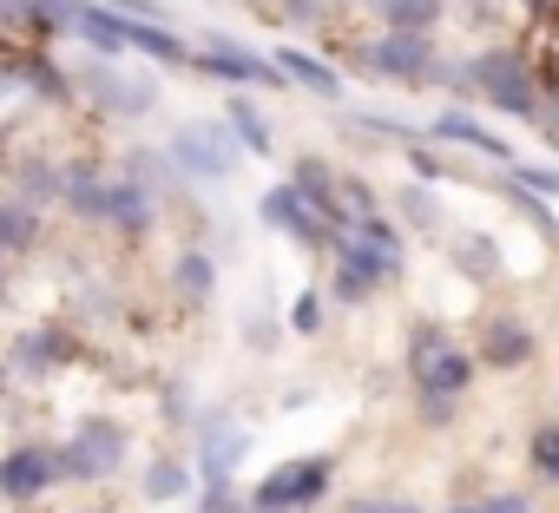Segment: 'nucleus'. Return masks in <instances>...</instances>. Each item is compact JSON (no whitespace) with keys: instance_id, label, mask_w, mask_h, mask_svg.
<instances>
[{"instance_id":"5701e85b","label":"nucleus","mask_w":559,"mask_h":513,"mask_svg":"<svg viewBox=\"0 0 559 513\" xmlns=\"http://www.w3.org/2000/svg\"><path fill=\"white\" fill-rule=\"evenodd\" d=\"M448 513H533V500L526 493H487V500H461Z\"/></svg>"},{"instance_id":"dca6fc26","label":"nucleus","mask_w":559,"mask_h":513,"mask_svg":"<svg viewBox=\"0 0 559 513\" xmlns=\"http://www.w3.org/2000/svg\"><path fill=\"white\" fill-rule=\"evenodd\" d=\"M243 461V434H230V428H217L211 441H204V480H224L230 467Z\"/></svg>"},{"instance_id":"bb28decb","label":"nucleus","mask_w":559,"mask_h":513,"mask_svg":"<svg viewBox=\"0 0 559 513\" xmlns=\"http://www.w3.org/2000/svg\"><path fill=\"white\" fill-rule=\"evenodd\" d=\"M349 513H421L415 500H389V493H376V500H356Z\"/></svg>"},{"instance_id":"423d86ee","label":"nucleus","mask_w":559,"mask_h":513,"mask_svg":"<svg viewBox=\"0 0 559 513\" xmlns=\"http://www.w3.org/2000/svg\"><path fill=\"white\" fill-rule=\"evenodd\" d=\"M60 474V454L53 448H14L8 461H0V493L8 500H40Z\"/></svg>"},{"instance_id":"4be33fe9","label":"nucleus","mask_w":559,"mask_h":513,"mask_svg":"<svg viewBox=\"0 0 559 513\" xmlns=\"http://www.w3.org/2000/svg\"><path fill=\"white\" fill-rule=\"evenodd\" d=\"M145 493H152V500H178V493H185V467H178V461H158V467L145 474Z\"/></svg>"},{"instance_id":"7ed1b4c3","label":"nucleus","mask_w":559,"mask_h":513,"mask_svg":"<svg viewBox=\"0 0 559 513\" xmlns=\"http://www.w3.org/2000/svg\"><path fill=\"white\" fill-rule=\"evenodd\" d=\"M467 80H474L500 112H513V119L533 112V80H526V60H520V53H507V47H500V53H480V60L467 67Z\"/></svg>"},{"instance_id":"ddd939ff","label":"nucleus","mask_w":559,"mask_h":513,"mask_svg":"<svg viewBox=\"0 0 559 513\" xmlns=\"http://www.w3.org/2000/svg\"><path fill=\"white\" fill-rule=\"evenodd\" d=\"M276 73H290L297 86H310V93H323V99H343V80L323 67V60H310V53H297V47H284L276 53Z\"/></svg>"},{"instance_id":"9d476101","label":"nucleus","mask_w":559,"mask_h":513,"mask_svg":"<svg viewBox=\"0 0 559 513\" xmlns=\"http://www.w3.org/2000/svg\"><path fill=\"white\" fill-rule=\"evenodd\" d=\"M67 27H73L86 47H99L106 60H112V53H126V14H119V8H93V0H73Z\"/></svg>"},{"instance_id":"f257e3e1","label":"nucleus","mask_w":559,"mask_h":513,"mask_svg":"<svg viewBox=\"0 0 559 513\" xmlns=\"http://www.w3.org/2000/svg\"><path fill=\"white\" fill-rule=\"evenodd\" d=\"M408 369H415V382H421V395H428V402H454V395L474 382V356H467V349H454L441 330H415Z\"/></svg>"},{"instance_id":"2eb2a0df","label":"nucleus","mask_w":559,"mask_h":513,"mask_svg":"<svg viewBox=\"0 0 559 513\" xmlns=\"http://www.w3.org/2000/svg\"><path fill=\"white\" fill-rule=\"evenodd\" d=\"M99 217H112V224H126V230H145V224H152L145 184H106V211H99Z\"/></svg>"},{"instance_id":"9b49d317","label":"nucleus","mask_w":559,"mask_h":513,"mask_svg":"<svg viewBox=\"0 0 559 513\" xmlns=\"http://www.w3.org/2000/svg\"><path fill=\"white\" fill-rule=\"evenodd\" d=\"M533 356V336H526V323H513V317H500L493 330H487V343H480V362H493V369H520Z\"/></svg>"},{"instance_id":"f8f14e48","label":"nucleus","mask_w":559,"mask_h":513,"mask_svg":"<svg viewBox=\"0 0 559 513\" xmlns=\"http://www.w3.org/2000/svg\"><path fill=\"white\" fill-rule=\"evenodd\" d=\"M435 139H448V145H474V152H487V158H507V139H493L480 119H467V112H441L435 119Z\"/></svg>"},{"instance_id":"c756f323","label":"nucleus","mask_w":559,"mask_h":513,"mask_svg":"<svg viewBox=\"0 0 559 513\" xmlns=\"http://www.w3.org/2000/svg\"><path fill=\"white\" fill-rule=\"evenodd\" d=\"M317 323H323V303H317V297H304V303H297V330H317Z\"/></svg>"},{"instance_id":"1a4fd4ad","label":"nucleus","mask_w":559,"mask_h":513,"mask_svg":"<svg viewBox=\"0 0 559 513\" xmlns=\"http://www.w3.org/2000/svg\"><path fill=\"white\" fill-rule=\"evenodd\" d=\"M263 217H270V224H284L297 243H336V230H323V224L310 217V204H304L297 184H276V191L263 198Z\"/></svg>"},{"instance_id":"20e7f679","label":"nucleus","mask_w":559,"mask_h":513,"mask_svg":"<svg viewBox=\"0 0 559 513\" xmlns=\"http://www.w3.org/2000/svg\"><path fill=\"white\" fill-rule=\"evenodd\" d=\"M362 67H369V73H389V80L421 86V73L435 67V53H428V40H421L415 27H389L376 47H362Z\"/></svg>"},{"instance_id":"39448f33","label":"nucleus","mask_w":559,"mask_h":513,"mask_svg":"<svg viewBox=\"0 0 559 513\" xmlns=\"http://www.w3.org/2000/svg\"><path fill=\"white\" fill-rule=\"evenodd\" d=\"M171 152H178V165H185L191 178H230V165H237V145H230L217 126H185V132L171 139Z\"/></svg>"},{"instance_id":"393cba45","label":"nucleus","mask_w":559,"mask_h":513,"mask_svg":"<svg viewBox=\"0 0 559 513\" xmlns=\"http://www.w3.org/2000/svg\"><path fill=\"white\" fill-rule=\"evenodd\" d=\"M533 467L559 480V428H539V434H533Z\"/></svg>"},{"instance_id":"f3484780","label":"nucleus","mask_w":559,"mask_h":513,"mask_svg":"<svg viewBox=\"0 0 559 513\" xmlns=\"http://www.w3.org/2000/svg\"><path fill=\"white\" fill-rule=\"evenodd\" d=\"M211 284H217L211 256H204V250H185V256H178V290H185L191 303H204V297H211Z\"/></svg>"},{"instance_id":"aec40b11","label":"nucleus","mask_w":559,"mask_h":513,"mask_svg":"<svg viewBox=\"0 0 559 513\" xmlns=\"http://www.w3.org/2000/svg\"><path fill=\"white\" fill-rule=\"evenodd\" d=\"M382 14H389L395 27H415V34H421V27L441 14V0H382Z\"/></svg>"},{"instance_id":"6e6552de","label":"nucleus","mask_w":559,"mask_h":513,"mask_svg":"<svg viewBox=\"0 0 559 513\" xmlns=\"http://www.w3.org/2000/svg\"><path fill=\"white\" fill-rule=\"evenodd\" d=\"M204 67L217 80H230V86H284V80H276V60H257V53H243L230 40H211L204 47Z\"/></svg>"},{"instance_id":"a211bd4d","label":"nucleus","mask_w":559,"mask_h":513,"mask_svg":"<svg viewBox=\"0 0 559 513\" xmlns=\"http://www.w3.org/2000/svg\"><path fill=\"white\" fill-rule=\"evenodd\" d=\"M230 132L243 139V152H270V126H263V112L250 99H230Z\"/></svg>"},{"instance_id":"412c9836","label":"nucleus","mask_w":559,"mask_h":513,"mask_svg":"<svg viewBox=\"0 0 559 513\" xmlns=\"http://www.w3.org/2000/svg\"><path fill=\"white\" fill-rule=\"evenodd\" d=\"M290 184H297V191H304V204H323V211H330V171H323V165H317V158H304V165H297V178H290Z\"/></svg>"},{"instance_id":"c85d7f7f","label":"nucleus","mask_w":559,"mask_h":513,"mask_svg":"<svg viewBox=\"0 0 559 513\" xmlns=\"http://www.w3.org/2000/svg\"><path fill=\"white\" fill-rule=\"evenodd\" d=\"M204 513H237V500H230V487H224V480H211V500H204Z\"/></svg>"},{"instance_id":"0eeeda50","label":"nucleus","mask_w":559,"mask_h":513,"mask_svg":"<svg viewBox=\"0 0 559 513\" xmlns=\"http://www.w3.org/2000/svg\"><path fill=\"white\" fill-rule=\"evenodd\" d=\"M119 428L112 421H86L80 434H73V454H60V467L67 474H80V480H99V474H112L119 467Z\"/></svg>"},{"instance_id":"cd10ccee","label":"nucleus","mask_w":559,"mask_h":513,"mask_svg":"<svg viewBox=\"0 0 559 513\" xmlns=\"http://www.w3.org/2000/svg\"><path fill=\"white\" fill-rule=\"evenodd\" d=\"M402 204H408V217H415V224H435V198H428V191H408Z\"/></svg>"},{"instance_id":"b1692460","label":"nucleus","mask_w":559,"mask_h":513,"mask_svg":"<svg viewBox=\"0 0 559 513\" xmlns=\"http://www.w3.org/2000/svg\"><path fill=\"white\" fill-rule=\"evenodd\" d=\"M369 290H376V277H369V271H356V264H343V271H336V297H343V303H369Z\"/></svg>"},{"instance_id":"f03ea898","label":"nucleus","mask_w":559,"mask_h":513,"mask_svg":"<svg viewBox=\"0 0 559 513\" xmlns=\"http://www.w3.org/2000/svg\"><path fill=\"white\" fill-rule=\"evenodd\" d=\"M323 487H330V461H323V454H310V461L276 467V474L250 493V506H257V513H297V506L323 500Z\"/></svg>"},{"instance_id":"4468645a","label":"nucleus","mask_w":559,"mask_h":513,"mask_svg":"<svg viewBox=\"0 0 559 513\" xmlns=\"http://www.w3.org/2000/svg\"><path fill=\"white\" fill-rule=\"evenodd\" d=\"M152 53V60H191V47L178 40V34H165V27H152V21H139V14H126V53Z\"/></svg>"},{"instance_id":"a878e982","label":"nucleus","mask_w":559,"mask_h":513,"mask_svg":"<svg viewBox=\"0 0 559 513\" xmlns=\"http://www.w3.org/2000/svg\"><path fill=\"white\" fill-rule=\"evenodd\" d=\"M513 184H526V191H546V198H559V171H539V165H520V171H513Z\"/></svg>"},{"instance_id":"6ab92c4d","label":"nucleus","mask_w":559,"mask_h":513,"mask_svg":"<svg viewBox=\"0 0 559 513\" xmlns=\"http://www.w3.org/2000/svg\"><path fill=\"white\" fill-rule=\"evenodd\" d=\"M67 204L86 211V217H99V211H106V178H93V171H67Z\"/></svg>"}]
</instances>
